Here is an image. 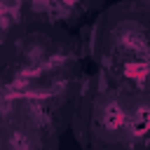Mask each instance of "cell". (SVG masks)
<instances>
[{"label": "cell", "instance_id": "obj_3", "mask_svg": "<svg viewBox=\"0 0 150 150\" xmlns=\"http://www.w3.org/2000/svg\"><path fill=\"white\" fill-rule=\"evenodd\" d=\"M91 134L105 148H136L143 143L134 91L108 89L98 94L91 105Z\"/></svg>", "mask_w": 150, "mask_h": 150}, {"label": "cell", "instance_id": "obj_5", "mask_svg": "<svg viewBox=\"0 0 150 150\" xmlns=\"http://www.w3.org/2000/svg\"><path fill=\"white\" fill-rule=\"evenodd\" d=\"M2 150H42L45 136L26 124H12L0 129Z\"/></svg>", "mask_w": 150, "mask_h": 150}, {"label": "cell", "instance_id": "obj_9", "mask_svg": "<svg viewBox=\"0 0 150 150\" xmlns=\"http://www.w3.org/2000/svg\"><path fill=\"white\" fill-rule=\"evenodd\" d=\"M0 150H2V141H0Z\"/></svg>", "mask_w": 150, "mask_h": 150}, {"label": "cell", "instance_id": "obj_7", "mask_svg": "<svg viewBox=\"0 0 150 150\" xmlns=\"http://www.w3.org/2000/svg\"><path fill=\"white\" fill-rule=\"evenodd\" d=\"M136 2H138V5L143 7V12H145V14L150 16V0H136Z\"/></svg>", "mask_w": 150, "mask_h": 150}, {"label": "cell", "instance_id": "obj_4", "mask_svg": "<svg viewBox=\"0 0 150 150\" xmlns=\"http://www.w3.org/2000/svg\"><path fill=\"white\" fill-rule=\"evenodd\" d=\"M101 0H23L26 14L38 16V21L54 23H75L89 14Z\"/></svg>", "mask_w": 150, "mask_h": 150}, {"label": "cell", "instance_id": "obj_6", "mask_svg": "<svg viewBox=\"0 0 150 150\" xmlns=\"http://www.w3.org/2000/svg\"><path fill=\"white\" fill-rule=\"evenodd\" d=\"M23 14H26L23 0H0V45L16 30Z\"/></svg>", "mask_w": 150, "mask_h": 150}, {"label": "cell", "instance_id": "obj_8", "mask_svg": "<svg viewBox=\"0 0 150 150\" xmlns=\"http://www.w3.org/2000/svg\"><path fill=\"white\" fill-rule=\"evenodd\" d=\"M105 150H136V148H105Z\"/></svg>", "mask_w": 150, "mask_h": 150}, {"label": "cell", "instance_id": "obj_2", "mask_svg": "<svg viewBox=\"0 0 150 150\" xmlns=\"http://www.w3.org/2000/svg\"><path fill=\"white\" fill-rule=\"evenodd\" d=\"M98 52L110 66L150 63V16L136 9L110 14L98 30Z\"/></svg>", "mask_w": 150, "mask_h": 150}, {"label": "cell", "instance_id": "obj_1", "mask_svg": "<svg viewBox=\"0 0 150 150\" xmlns=\"http://www.w3.org/2000/svg\"><path fill=\"white\" fill-rule=\"evenodd\" d=\"M77 63H80L77 45L68 35L59 33L54 26L42 23L16 38L12 63L2 73L0 84L19 87L45 77L77 75Z\"/></svg>", "mask_w": 150, "mask_h": 150}]
</instances>
